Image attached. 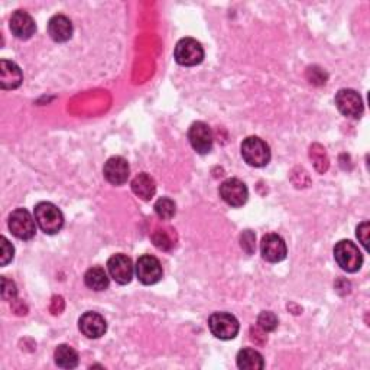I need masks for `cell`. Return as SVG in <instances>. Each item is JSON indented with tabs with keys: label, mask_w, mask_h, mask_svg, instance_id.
Returning a JSON list of instances; mask_svg holds the SVG:
<instances>
[{
	"label": "cell",
	"mask_w": 370,
	"mask_h": 370,
	"mask_svg": "<svg viewBox=\"0 0 370 370\" xmlns=\"http://www.w3.org/2000/svg\"><path fill=\"white\" fill-rule=\"evenodd\" d=\"M33 217L45 235H57L64 227V216L61 210L52 203L42 201L33 208Z\"/></svg>",
	"instance_id": "1"
},
{
	"label": "cell",
	"mask_w": 370,
	"mask_h": 370,
	"mask_svg": "<svg viewBox=\"0 0 370 370\" xmlns=\"http://www.w3.org/2000/svg\"><path fill=\"white\" fill-rule=\"evenodd\" d=\"M242 156L248 165L262 168L267 167L271 161V149L263 139L258 136H249L242 144Z\"/></svg>",
	"instance_id": "2"
},
{
	"label": "cell",
	"mask_w": 370,
	"mask_h": 370,
	"mask_svg": "<svg viewBox=\"0 0 370 370\" xmlns=\"http://www.w3.org/2000/svg\"><path fill=\"white\" fill-rule=\"evenodd\" d=\"M334 259H336L337 265L348 272L355 274L363 265V255L359 251L358 246L350 240H340L334 246Z\"/></svg>",
	"instance_id": "3"
},
{
	"label": "cell",
	"mask_w": 370,
	"mask_h": 370,
	"mask_svg": "<svg viewBox=\"0 0 370 370\" xmlns=\"http://www.w3.org/2000/svg\"><path fill=\"white\" fill-rule=\"evenodd\" d=\"M208 328L220 340H233L240 330V324L230 312H215L208 319Z\"/></svg>",
	"instance_id": "4"
},
{
	"label": "cell",
	"mask_w": 370,
	"mask_h": 370,
	"mask_svg": "<svg viewBox=\"0 0 370 370\" xmlns=\"http://www.w3.org/2000/svg\"><path fill=\"white\" fill-rule=\"evenodd\" d=\"M8 226L10 233L21 240H31L37 233V221L25 208H16L12 211Z\"/></svg>",
	"instance_id": "5"
},
{
	"label": "cell",
	"mask_w": 370,
	"mask_h": 370,
	"mask_svg": "<svg viewBox=\"0 0 370 370\" xmlns=\"http://www.w3.org/2000/svg\"><path fill=\"white\" fill-rule=\"evenodd\" d=\"M174 57L180 65L196 67L204 60V48L196 40L183 38L181 41H178L177 47H175Z\"/></svg>",
	"instance_id": "6"
},
{
	"label": "cell",
	"mask_w": 370,
	"mask_h": 370,
	"mask_svg": "<svg viewBox=\"0 0 370 370\" xmlns=\"http://www.w3.org/2000/svg\"><path fill=\"white\" fill-rule=\"evenodd\" d=\"M135 272L144 285H155L162 279L161 262L151 255H144L137 259Z\"/></svg>",
	"instance_id": "7"
},
{
	"label": "cell",
	"mask_w": 370,
	"mask_h": 370,
	"mask_svg": "<svg viewBox=\"0 0 370 370\" xmlns=\"http://www.w3.org/2000/svg\"><path fill=\"white\" fill-rule=\"evenodd\" d=\"M220 197L221 200L230 207H243L249 199V190L244 183H242L237 178L226 180L220 185Z\"/></svg>",
	"instance_id": "8"
},
{
	"label": "cell",
	"mask_w": 370,
	"mask_h": 370,
	"mask_svg": "<svg viewBox=\"0 0 370 370\" xmlns=\"http://www.w3.org/2000/svg\"><path fill=\"white\" fill-rule=\"evenodd\" d=\"M108 271L110 278L119 285H128L133 278L135 267L131 258L123 253H117L108 260Z\"/></svg>",
	"instance_id": "9"
},
{
	"label": "cell",
	"mask_w": 370,
	"mask_h": 370,
	"mask_svg": "<svg viewBox=\"0 0 370 370\" xmlns=\"http://www.w3.org/2000/svg\"><path fill=\"white\" fill-rule=\"evenodd\" d=\"M336 106L346 117L359 119L363 115V100L356 90L342 89L336 94Z\"/></svg>",
	"instance_id": "10"
},
{
	"label": "cell",
	"mask_w": 370,
	"mask_h": 370,
	"mask_svg": "<svg viewBox=\"0 0 370 370\" xmlns=\"http://www.w3.org/2000/svg\"><path fill=\"white\" fill-rule=\"evenodd\" d=\"M188 139L192 149L200 155H205L213 149V132L204 121L192 123L188 131Z\"/></svg>",
	"instance_id": "11"
},
{
	"label": "cell",
	"mask_w": 370,
	"mask_h": 370,
	"mask_svg": "<svg viewBox=\"0 0 370 370\" xmlns=\"http://www.w3.org/2000/svg\"><path fill=\"white\" fill-rule=\"evenodd\" d=\"M260 253H262V258L267 262H271V263L282 262L287 258V253H288L287 243L279 235L269 233L267 236H263L260 242Z\"/></svg>",
	"instance_id": "12"
},
{
	"label": "cell",
	"mask_w": 370,
	"mask_h": 370,
	"mask_svg": "<svg viewBox=\"0 0 370 370\" xmlns=\"http://www.w3.org/2000/svg\"><path fill=\"white\" fill-rule=\"evenodd\" d=\"M103 174L104 178L112 185H123L129 178L131 168L125 158L112 156L110 160L104 164Z\"/></svg>",
	"instance_id": "13"
},
{
	"label": "cell",
	"mask_w": 370,
	"mask_h": 370,
	"mask_svg": "<svg viewBox=\"0 0 370 370\" xmlns=\"http://www.w3.org/2000/svg\"><path fill=\"white\" fill-rule=\"evenodd\" d=\"M78 328L89 339H100L108 331V323L97 312L89 311L81 315L78 321Z\"/></svg>",
	"instance_id": "14"
},
{
	"label": "cell",
	"mask_w": 370,
	"mask_h": 370,
	"mask_svg": "<svg viewBox=\"0 0 370 370\" xmlns=\"http://www.w3.org/2000/svg\"><path fill=\"white\" fill-rule=\"evenodd\" d=\"M10 31L16 38L19 40H29L37 31V25L32 19V16L25 10H16L10 16Z\"/></svg>",
	"instance_id": "15"
},
{
	"label": "cell",
	"mask_w": 370,
	"mask_h": 370,
	"mask_svg": "<svg viewBox=\"0 0 370 370\" xmlns=\"http://www.w3.org/2000/svg\"><path fill=\"white\" fill-rule=\"evenodd\" d=\"M24 76L21 68L13 61L2 60L0 61V87L3 90H15L22 84Z\"/></svg>",
	"instance_id": "16"
},
{
	"label": "cell",
	"mask_w": 370,
	"mask_h": 370,
	"mask_svg": "<svg viewBox=\"0 0 370 370\" xmlns=\"http://www.w3.org/2000/svg\"><path fill=\"white\" fill-rule=\"evenodd\" d=\"M48 33L56 42H67L73 37V24L67 16L56 15L48 22Z\"/></svg>",
	"instance_id": "17"
},
{
	"label": "cell",
	"mask_w": 370,
	"mask_h": 370,
	"mask_svg": "<svg viewBox=\"0 0 370 370\" xmlns=\"http://www.w3.org/2000/svg\"><path fill=\"white\" fill-rule=\"evenodd\" d=\"M131 187H132V191H133L135 196L139 197L140 200H144V201H149L156 192L155 180L146 172L136 175L132 184H131Z\"/></svg>",
	"instance_id": "18"
},
{
	"label": "cell",
	"mask_w": 370,
	"mask_h": 370,
	"mask_svg": "<svg viewBox=\"0 0 370 370\" xmlns=\"http://www.w3.org/2000/svg\"><path fill=\"white\" fill-rule=\"evenodd\" d=\"M84 284L87 288H90L93 291H104L109 288L110 278L103 268L100 267H93L84 275Z\"/></svg>",
	"instance_id": "19"
},
{
	"label": "cell",
	"mask_w": 370,
	"mask_h": 370,
	"mask_svg": "<svg viewBox=\"0 0 370 370\" xmlns=\"http://www.w3.org/2000/svg\"><path fill=\"white\" fill-rule=\"evenodd\" d=\"M263 356L255 348H243L237 353V367L242 370H262Z\"/></svg>",
	"instance_id": "20"
},
{
	"label": "cell",
	"mask_w": 370,
	"mask_h": 370,
	"mask_svg": "<svg viewBox=\"0 0 370 370\" xmlns=\"http://www.w3.org/2000/svg\"><path fill=\"white\" fill-rule=\"evenodd\" d=\"M54 359H56L57 366L62 369H76L78 366L80 358L73 347H69L67 344H61L56 348Z\"/></svg>",
	"instance_id": "21"
},
{
	"label": "cell",
	"mask_w": 370,
	"mask_h": 370,
	"mask_svg": "<svg viewBox=\"0 0 370 370\" xmlns=\"http://www.w3.org/2000/svg\"><path fill=\"white\" fill-rule=\"evenodd\" d=\"M153 208L156 216L161 220H171L175 216V213H177V205H175V203L168 197H162L158 200Z\"/></svg>",
	"instance_id": "22"
},
{
	"label": "cell",
	"mask_w": 370,
	"mask_h": 370,
	"mask_svg": "<svg viewBox=\"0 0 370 370\" xmlns=\"http://www.w3.org/2000/svg\"><path fill=\"white\" fill-rule=\"evenodd\" d=\"M15 258V248L13 244L5 237H0V265L6 267Z\"/></svg>",
	"instance_id": "23"
},
{
	"label": "cell",
	"mask_w": 370,
	"mask_h": 370,
	"mask_svg": "<svg viewBox=\"0 0 370 370\" xmlns=\"http://www.w3.org/2000/svg\"><path fill=\"white\" fill-rule=\"evenodd\" d=\"M258 326L263 330V331H274L278 327V319L276 315L271 311H263L259 319H258Z\"/></svg>",
	"instance_id": "24"
},
{
	"label": "cell",
	"mask_w": 370,
	"mask_h": 370,
	"mask_svg": "<svg viewBox=\"0 0 370 370\" xmlns=\"http://www.w3.org/2000/svg\"><path fill=\"white\" fill-rule=\"evenodd\" d=\"M16 285L13 280H9L8 278H2V296L5 301H13V299L16 298Z\"/></svg>",
	"instance_id": "25"
},
{
	"label": "cell",
	"mask_w": 370,
	"mask_h": 370,
	"mask_svg": "<svg viewBox=\"0 0 370 370\" xmlns=\"http://www.w3.org/2000/svg\"><path fill=\"white\" fill-rule=\"evenodd\" d=\"M240 243H242L243 251L248 252V255H252L255 252V235L251 230H246L242 235Z\"/></svg>",
	"instance_id": "26"
},
{
	"label": "cell",
	"mask_w": 370,
	"mask_h": 370,
	"mask_svg": "<svg viewBox=\"0 0 370 370\" xmlns=\"http://www.w3.org/2000/svg\"><path fill=\"white\" fill-rule=\"evenodd\" d=\"M369 233H370V224L369 221H363L358 227V237L366 251H369Z\"/></svg>",
	"instance_id": "27"
}]
</instances>
